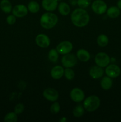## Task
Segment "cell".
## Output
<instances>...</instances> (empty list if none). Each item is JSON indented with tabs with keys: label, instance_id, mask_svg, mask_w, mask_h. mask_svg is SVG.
<instances>
[{
	"label": "cell",
	"instance_id": "cell-1",
	"mask_svg": "<svg viewBox=\"0 0 121 122\" xmlns=\"http://www.w3.org/2000/svg\"><path fill=\"white\" fill-rule=\"evenodd\" d=\"M71 19L74 25L78 27L87 26L90 21V15L84 8H77L71 15Z\"/></svg>",
	"mask_w": 121,
	"mask_h": 122
},
{
	"label": "cell",
	"instance_id": "cell-2",
	"mask_svg": "<svg viewBox=\"0 0 121 122\" xmlns=\"http://www.w3.org/2000/svg\"><path fill=\"white\" fill-rule=\"evenodd\" d=\"M58 21V16L55 14L50 12L44 13L40 19L42 27L46 29H51L56 26Z\"/></svg>",
	"mask_w": 121,
	"mask_h": 122
},
{
	"label": "cell",
	"instance_id": "cell-3",
	"mask_svg": "<svg viewBox=\"0 0 121 122\" xmlns=\"http://www.w3.org/2000/svg\"><path fill=\"white\" fill-rule=\"evenodd\" d=\"M100 105V98L96 95H91L85 98L83 102L84 108L89 112L96 110Z\"/></svg>",
	"mask_w": 121,
	"mask_h": 122
},
{
	"label": "cell",
	"instance_id": "cell-4",
	"mask_svg": "<svg viewBox=\"0 0 121 122\" xmlns=\"http://www.w3.org/2000/svg\"><path fill=\"white\" fill-rule=\"evenodd\" d=\"M95 63L98 66L101 67H105L109 64L110 62V58L108 54L105 52H98L95 56Z\"/></svg>",
	"mask_w": 121,
	"mask_h": 122
},
{
	"label": "cell",
	"instance_id": "cell-5",
	"mask_svg": "<svg viewBox=\"0 0 121 122\" xmlns=\"http://www.w3.org/2000/svg\"><path fill=\"white\" fill-rule=\"evenodd\" d=\"M91 8L96 14L101 15L106 12L107 7L103 0H95L91 4Z\"/></svg>",
	"mask_w": 121,
	"mask_h": 122
},
{
	"label": "cell",
	"instance_id": "cell-6",
	"mask_svg": "<svg viewBox=\"0 0 121 122\" xmlns=\"http://www.w3.org/2000/svg\"><path fill=\"white\" fill-rule=\"evenodd\" d=\"M63 66L66 68H71L74 67L77 63V58L72 54H64L61 60Z\"/></svg>",
	"mask_w": 121,
	"mask_h": 122
},
{
	"label": "cell",
	"instance_id": "cell-7",
	"mask_svg": "<svg viewBox=\"0 0 121 122\" xmlns=\"http://www.w3.org/2000/svg\"><path fill=\"white\" fill-rule=\"evenodd\" d=\"M72 48H73V45L72 43L68 41L61 42L56 46V50L58 53L62 55L70 53Z\"/></svg>",
	"mask_w": 121,
	"mask_h": 122
},
{
	"label": "cell",
	"instance_id": "cell-8",
	"mask_svg": "<svg viewBox=\"0 0 121 122\" xmlns=\"http://www.w3.org/2000/svg\"><path fill=\"white\" fill-rule=\"evenodd\" d=\"M106 74L107 76L111 78H116L118 77L121 74V69L116 64H110L107 66L105 70Z\"/></svg>",
	"mask_w": 121,
	"mask_h": 122
},
{
	"label": "cell",
	"instance_id": "cell-9",
	"mask_svg": "<svg viewBox=\"0 0 121 122\" xmlns=\"http://www.w3.org/2000/svg\"><path fill=\"white\" fill-rule=\"evenodd\" d=\"M43 95L46 100L52 102L56 101L59 97V94L56 89L52 88H46L43 92Z\"/></svg>",
	"mask_w": 121,
	"mask_h": 122
},
{
	"label": "cell",
	"instance_id": "cell-10",
	"mask_svg": "<svg viewBox=\"0 0 121 122\" xmlns=\"http://www.w3.org/2000/svg\"><path fill=\"white\" fill-rule=\"evenodd\" d=\"M70 97L71 100L76 102H79L84 100L85 94L82 89L78 88H75L71 90L70 92Z\"/></svg>",
	"mask_w": 121,
	"mask_h": 122
},
{
	"label": "cell",
	"instance_id": "cell-11",
	"mask_svg": "<svg viewBox=\"0 0 121 122\" xmlns=\"http://www.w3.org/2000/svg\"><path fill=\"white\" fill-rule=\"evenodd\" d=\"M35 42L39 47L42 48L48 47L51 42L49 38L46 35L43 34V33L37 35L35 38Z\"/></svg>",
	"mask_w": 121,
	"mask_h": 122
},
{
	"label": "cell",
	"instance_id": "cell-12",
	"mask_svg": "<svg viewBox=\"0 0 121 122\" xmlns=\"http://www.w3.org/2000/svg\"><path fill=\"white\" fill-rule=\"evenodd\" d=\"M13 15L16 17L21 18L26 16L28 13V8L26 5L23 4H19L15 5L12 10Z\"/></svg>",
	"mask_w": 121,
	"mask_h": 122
},
{
	"label": "cell",
	"instance_id": "cell-13",
	"mask_svg": "<svg viewBox=\"0 0 121 122\" xmlns=\"http://www.w3.org/2000/svg\"><path fill=\"white\" fill-rule=\"evenodd\" d=\"M58 2L57 0H43L42 5L44 10L47 11H53L58 7Z\"/></svg>",
	"mask_w": 121,
	"mask_h": 122
},
{
	"label": "cell",
	"instance_id": "cell-14",
	"mask_svg": "<svg viewBox=\"0 0 121 122\" xmlns=\"http://www.w3.org/2000/svg\"><path fill=\"white\" fill-rule=\"evenodd\" d=\"M89 74L93 79H97L101 78L103 76L104 74V70L101 67L96 66L92 67L90 69Z\"/></svg>",
	"mask_w": 121,
	"mask_h": 122
},
{
	"label": "cell",
	"instance_id": "cell-15",
	"mask_svg": "<svg viewBox=\"0 0 121 122\" xmlns=\"http://www.w3.org/2000/svg\"><path fill=\"white\" fill-rule=\"evenodd\" d=\"M64 69L60 66H56L53 67L51 71V75L54 79H59L63 76Z\"/></svg>",
	"mask_w": 121,
	"mask_h": 122
},
{
	"label": "cell",
	"instance_id": "cell-16",
	"mask_svg": "<svg viewBox=\"0 0 121 122\" xmlns=\"http://www.w3.org/2000/svg\"><path fill=\"white\" fill-rule=\"evenodd\" d=\"M77 57L82 62H87L90 59L89 52L84 49H79L77 52Z\"/></svg>",
	"mask_w": 121,
	"mask_h": 122
},
{
	"label": "cell",
	"instance_id": "cell-17",
	"mask_svg": "<svg viewBox=\"0 0 121 122\" xmlns=\"http://www.w3.org/2000/svg\"><path fill=\"white\" fill-rule=\"evenodd\" d=\"M101 87L104 90H109L112 88L113 85V81L111 77L109 76H105L102 78L100 82Z\"/></svg>",
	"mask_w": 121,
	"mask_h": 122
},
{
	"label": "cell",
	"instance_id": "cell-18",
	"mask_svg": "<svg viewBox=\"0 0 121 122\" xmlns=\"http://www.w3.org/2000/svg\"><path fill=\"white\" fill-rule=\"evenodd\" d=\"M107 15L111 19H116L120 15V9L116 6H112L107 9Z\"/></svg>",
	"mask_w": 121,
	"mask_h": 122
},
{
	"label": "cell",
	"instance_id": "cell-19",
	"mask_svg": "<svg viewBox=\"0 0 121 122\" xmlns=\"http://www.w3.org/2000/svg\"><path fill=\"white\" fill-rule=\"evenodd\" d=\"M58 7L59 13L62 15H68L71 11L70 5L65 2H61L60 3H59Z\"/></svg>",
	"mask_w": 121,
	"mask_h": 122
},
{
	"label": "cell",
	"instance_id": "cell-20",
	"mask_svg": "<svg viewBox=\"0 0 121 122\" xmlns=\"http://www.w3.org/2000/svg\"><path fill=\"white\" fill-rule=\"evenodd\" d=\"M0 7L5 13H9L12 11V4L8 0H2L0 2Z\"/></svg>",
	"mask_w": 121,
	"mask_h": 122
},
{
	"label": "cell",
	"instance_id": "cell-21",
	"mask_svg": "<svg viewBox=\"0 0 121 122\" xmlns=\"http://www.w3.org/2000/svg\"><path fill=\"white\" fill-rule=\"evenodd\" d=\"M97 44L101 47H105L109 44V38L106 35H100L97 38Z\"/></svg>",
	"mask_w": 121,
	"mask_h": 122
},
{
	"label": "cell",
	"instance_id": "cell-22",
	"mask_svg": "<svg viewBox=\"0 0 121 122\" xmlns=\"http://www.w3.org/2000/svg\"><path fill=\"white\" fill-rule=\"evenodd\" d=\"M28 10L32 13H37L40 10V5L36 1H32L28 3L27 6Z\"/></svg>",
	"mask_w": 121,
	"mask_h": 122
},
{
	"label": "cell",
	"instance_id": "cell-23",
	"mask_svg": "<svg viewBox=\"0 0 121 122\" xmlns=\"http://www.w3.org/2000/svg\"><path fill=\"white\" fill-rule=\"evenodd\" d=\"M84 107H83L81 105H78L76 106L72 111V114L75 117H80L84 114Z\"/></svg>",
	"mask_w": 121,
	"mask_h": 122
},
{
	"label": "cell",
	"instance_id": "cell-24",
	"mask_svg": "<svg viewBox=\"0 0 121 122\" xmlns=\"http://www.w3.org/2000/svg\"><path fill=\"white\" fill-rule=\"evenodd\" d=\"M58 57H59V54L56 49H51L48 54V58L49 60L53 63H55L58 60Z\"/></svg>",
	"mask_w": 121,
	"mask_h": 122
},
{
	"label": "cell",
	"instance_id": "cell-25",
	"mask_svg": "<svg viewBox=\"0 0 121 122\" xmlns=\"http://www.w3.org/2000/svg\"><path fill=\"white\" fill-rule=\"evenodd\" d=\"M4 120L5 122H16L17 121V114L15 112L7 113Z\"/></svg>",
	"mask_w": 121,
	"mask_h": 122
},
{
	"label": "cell",
	"instance_id": "cell-26",
	"mask_svg": "<svg viewBox=\"0 0 121 122\" xmlns=\"http://www.w3.org/2000/svg\"><path fill=\"white\" fill-rule=\"evenodd\" d=\"M64 75L68 80L71 81V80H72L74 78L75 73L74 70H72L71 68H66L64 70Z\"/></svg>",
	"mask_w": 121,
	"mask_h": 122
},
{
	"label": "cell",
	"instance_id": "cell-27",
	"mask_svg": "<svg viewBox=\"0 0 121 122\" xmlns=\"http://www.w3.org/2000/svg\"><path fill=\"white\" fill-rule=\"evenodd\" d=\"M60 109V107L59 104L58 102H55V101L54 103L52 104L51 106V108H50V110L51 112L53 114H58L59 112Z\"/></svg>",
	"mask_w": 121,
	"mask_h": 122
},
{
	"label": "cell",
	"instance_id": "cell-28",
	"mask_svg": "<svg viewBox=\"0 0 121 122\" xmlns=\"http://www.w3.org/2000/svg\"><path fill=\"white\" fill-rule=\"evenodd\" d=\"M91 2V0H77V5L79 8H85L88 7Z\"/></svg>",
	"mask_w": 121,
	"mask_h": 122
},
{
	"label": "cell",
	"instance_id": "cell-29",
	"mask_svg": "<svg viewBox=\"0 0 121 122\" xmlns=\"http://www.w3.org/2000/svg\"><path fill=\"white\" fill-rule=\"evenodd\" d=\"M24 110V104H23L22 103H19L15 106V108H14V112L17 114H20L23 112Z\"/></svg>",
	"mask_w": 121,
	"mask_h": 122
},
{
	"label": "cell",
	"instance_id": "cell-30",
	"mask_svg": "<svg viewBox=\"0 0 121 122\" xmlns=\"http://www.w3.org/2000/svg\"><path fill=\"white\" fill-rule=\"evenodd\" d=\"M15 21H16V17L13 15H13H8L7 17V22L9 25H14Z\"/></svg>",
	"mask_w": 121,
	"mask_h": 122
},
{
	"label": "cell",
	"instance_id": "cell-31",
	"mask_svg": "<svg viewBox=\"0 0 121 122\" xmlns=\"http://www.w3.org/2000/svg\"><path fill=\"white\" fill-rule=\"evenodd\" d=\"M70 1L73 5L77 4V0H70Z\"/></svg>",
	"mask_w": 121,
	"mask_h": 122
},
{
	"label": "cell",
	"instance_id": "cell-32",
	"mask_svg": "<svg viewBox=\"0 0 121 122\" xmlns=\"http://www.w3.org/2000/svg\"><path fill=\"white\" fill-rule=\"evenodd\" d=\"M117 7H118L120 10H121V0H119L118 2H117Z\"/></svg>",
	"mask_w": 121,
	"mask_h": 122
},
{
	"label": "cell",
	"instance_id": "cell-33",
	"mask_svg": "<svg viewBox=\"0 0 121 122\" xmlns=\"http://www.w3.org/2000/svg\"><path fill=\"white\" fill-rule=\"evenodd\" d=\"M60 122H65L66 121V119L65 117H63L62 119H60V120H59Z\"/></svg>",
	"mask_w": 121,
	"mask_h": 122
},
{
	"label": "cell",
	"instance_id": "cell-34",
	"mask_svg": "<svg viewBox=\"0 0 121 122\" xmlns=\"http://www.w3.org/2000/svg\"><path fill=\"white\" fill-rule=\"evenodd\" d=\"M57 1H61L62 0H57Z\"/></svg>",
	"mask_w": 121,
	"mask_h": 122
}]
</instances>
